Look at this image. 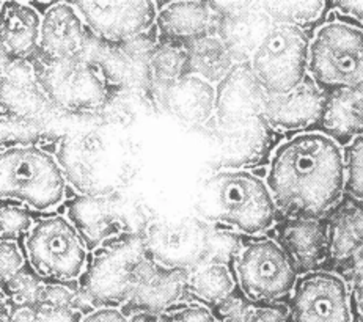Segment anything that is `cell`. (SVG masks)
I'll return each mask as SVG.
<instances>
[{"mask_svg": "<svg viewBox=\"0 0 363 322\" xmlns=\"http://www.w3.org/2000/svg\"><path fill=\"white\" fill-rule=\"evenodd\" d=\"M266 182L288 217H325L346 192L345 151L319 131H305L277 145Z\"/></svg>", "mask_w": 363, "mask_h": 322, "instance_id": "cell-1", "label": "cell"}, {"mask_svg": "<svg viewBox=\"0 0 363 322\" xmlns=\"http://www.w3.org/2000/svg\"><path fill=\"white\" fill-rule=\"evenodd\" d=\"M197 211L249 236L272 228L279 214L267 182L250 170H217L200 189Z\"/></svg>", "mask_w": 363, "mask_h": 322, "instance_id": "cell-2", "label": "cell"}, {"mask_svg": "<svg viewBox=\"0 0 363 322\" xmlns=\"http://www.w3.org/2000/svg\"><path fill=\"white\" fill-rule=\"evenodd\" d=\"M36 79L49 101L69 116L103 113L121 90L101 65L86 54L68 60H43L35 57Z\"/></svg>", "mask_w": 363, "mask_h": 322, "instance_id": "cell-3", "label": "cell"}, {"mask_svg": "<svg viewBox=\"0 0 363 322\" xmlns=\"http://www.w3.org/2000/svg\"><path fill=\"white\" fill-rule=\"evenodd\" d=\"M67 195V177L54 155L36 145L2 150L0 196L36 211H52Z\"/></svg>", "mask_w": 363, "mask_h": 322, "instance_id": "cell-4", "label": "cell"}, {"mask_svg": "<svg viewBox=\"0 0 363 322\" xmlns=\"http://www.w3.org/2000/svg\"><path fill=\"white\" fill-rule=\"evenodd\" d=\"M143 234H126L94 248L81 280L93 309H123L130 299L145 265L150 261Z\"/></svg>", "mask_w": 363, "mask_h": 322, "instance_id": "cell-5", "label": "cell"}, {"mask_svg": "<svg viewBox=\"0 0 363 322\" xmlns=\"http://www.w3.org/2000/svg\"><path fill=\"white\" fill-rule=\"evenodd\" d=\"M308 77L325 94L363 91V30L330 21L310 41Z\"/></svg>", "mask_w": 363, "mask_h": 322, "instance_id": "cell-6", "label": "cell"}, {"mask_svg": "<svg viewBox=\"0 0 363 322\" xmlns=\"http://www.w3.org/2000/svg\"><path fill=\"white\" fill-rule=\"evenodd\" d=\"M28 265L45 282L76 283L89 266V247L65 216L36 221L26 236Z\"/></svg>", "mask_w": 363, "mask_h": 322, "instance_id": "cell-7", "label": "cell"}, {"mask_svg": "<svg viewBox=\"0 0 363 322\" xmlns=\"http://www.w3.org/2000/svg\"><path fill=\"white\" fill-rule=\"evenodd\" d=\"M233 272L241 294L253 304H281L291 299L299 272L279 240L258 238L235 255Z\"/></svg>", "mask_w": 363, "mask_h": 322, "instance_id": "cell-8", "label": "cell"}, {"mask_svg": "<svg viewBox=\"0 0 363 322\" xmlns=\"http://www.w3.org/2000/svg\"><path fill=\"white\" fill-rule=\"evenodd\" d=\"M68 218L91 250L115 238L143 234L151 222L143 203L123 189L101 195H79L69 203Z\"/></svg>", "mask_w": 363, "mask_h": 322, "instance_id": "cell-9", "label": "cell"}, {"mask_svg": "<svg viewBox=\"0 0 363 322\" xmlns=\"http://www.w3.org/2000/svg\"><path fill=\"white\" fill-rule=\"evenodd\" d=\"M143 239L152 261L187 272H194L214 255L225 256L217 248L211 225L199 214L151 218L143 231Z\"/></svg>", "mask_w": 363, "mask_h": 322, "instance_id": "cell-10", "label": "cell"}, {"mask_svg": "<svg viewBox=\"0 0 363 322\" xmlns=\"http://www.w3.org/2000/svg\"><path fill=\"white\" fill-rule=\"evenodd\" d=\"M310 38L302 28L274 24L250 58V68L267 94L297 89L308 77Z\"/></svg>", "mask_w": 363, "mask_h": 322, "instance_id": "cell-11", "label": "cell"}, {"mask_svg": "<svg viewBox=\"0 0 363 322\" xmlns=\"http://www.w3.org/2000/svg\"><path fill=\"white\" fill-rule=\"evenodd\" d=\"M103 138L93 131H72L62 138L59 162L65 177L82 195L113 192L123 179L118 160Z\"/></svg>", "mask_w": 363, "mask_h": 322, "instance_id": "cell-12", "label": "cell"}, {"mask_svg": "<svg viewBox=\"0 0 363 322\" xmlns=\"http://www.w3.org/2000/svg\"><path fill=\"white\" fill-rule=\"evenodd\" d=\"M74 6L93 38L108 46H121L150 33L159 13L150 0L77 2Z\"/></svg>", "mask_w": 363, "mask_h": 322, "instance_id": "cell-13", "label": "cell"}, {"mask_svg": "<svg viewBox=\"0 0 363 322\" xmlns=\"http://www.w3.org/2000/svg\"><path fill=\"white\" fill-rule=\"evenodd\" d=\"M352 294L343 277L316 270L299 277L291 299V322H352Z\"/></svg>", "mask_w": 363, "mask_h": 322, "instance_id": "cell-14", "label": "cell"}, {"mask_svg": "<svg viewBox=\"0 0 363 322\" xmlns=\"http://www.w3.org/2000/svg\"><path fill=\"white\" fill-rule=\"evenodd\" d=\"M2 116L40 123L54 133L63 118H72L49 101L33 63L14 60H2Z\"/></svg>", "mask_w": 363, "mask_h": 322, "instance_id": "cell-15", "label": "cell"}, {"mask_svg": "<svg viewBox=\"0 0 363 322\" xmlns=\"http://www.w3.org/2000/svg\"><path fill=\"white\" fill-rule=\"evenodd\" d=\"M213 137L217 140L214 164L219 170H249L271 160L277 131L259 116L255 120L220 124L213 120Z\"/></svg>", "mask_w": 363, "mask_h": 322, "instance_id": "cell-16", "label": "cell"}, {"mask_svg": "<svg viewBox=\"0 0 363 322\" xmlns=\"http://www.w3.org/2000/svg\"><path fill=\"white\" fill-rule=\"evenodd\" d=\"M220 14L217 36L227 46L235 63L250 62L252 55L271 30L274 23L261 2L214 4Z\"/></svg>", "mask_w": 363, "mask_h": 322, "instance_id": "cell-17", "label": "cell"}, {"mask_svg": "<svg viewBox=\"0 0 363 322\" xmlns=\"http://www.w3.org/2000/svg\"><path fill=\"white\" fill-rule=\"evenodd\" d=\"M189 275L191 272L184 269L167 267L150 260L137 280L129 302L121 310L126 316L135 313L157 316L173 305L183 302L187 296Z\"/></svg>", "mask_w": 363, "mask_h": 322, "instance_id": "cell-18", "label": "cell"}, {"mask_svg": "<svg viewBox=\"0 0 363 322\" xmlns=\"http://www.w3.org/2000/svg\"><path fill=\"white\" fill-rule=\"evenodd\" d=\"M267 93L259 85L249 62L235 63L228 76L216 85L214 121L235 124L263 116Z\"/></svg>", "mask_w": 363, "mask_h": 322, "instance_id": "cell-19", "label": "cell"}, {"mask_svg": "<svg viewBox=\"0 0 363 322\" xmlns=\"http://www.w3.org/2000/svg\"><path fill=\"white\" fill-rule=\"evenodd\" d=\"M91 33L74 4H52L41 24L38 55L43 60H68L85 54Z\"/></svg>", "mask_w": 363, "mask_h": 322, "instance_id": "cell-20", "label": "cell"}, {"mask_svg": "<svg viewBox=\"0 0 363 322\" xmlns=\"http://www.w3.org/2000/svg\"><path fill=\"white\" fill-rule=\"evenodd\" d=\"M279 244L301 277L321 270L330 256L328 217H288L279 228Z\"/></svg>", "mask_w": 363, "mask_h": 322, "instance_id": "cell-21", "label": "cell"}, {"mask_svg": "<svg viewBox=\"0 0 363 322\" xmlns=\"http://www.w3.org/2000/svg\"><path fill=\"white\" fill-rule=\"evenodd\" d=\"M325 94L307 77L297 89L283 94H267L263 116L275 131H302L321 123Z\"/></svg>", "mask_w": 363, "mask_h": 322, "instance_id": "cell-22", "label": "cell"}, {"mask_svg": "<svg viewBox=\"0 0 363 322\" xmlns=\"http://www.w3.org/2000/svg\"><path fill=\"white\" fill-rule=\"evenodd\" d=\"M220 14L214 2H172L157 13L156 33L161 43L187 45L206 35L217 33Z\"/></svg>", "mask_w": 363, "mask_h": 322, "instance_id": "cell-23", "label": "cell"}, {"mask_svg": "<svg viewBox=\"0 0 363 322\" xmlns=\"http://www.w3.org/2000/svg\"><path fill=\"white\" fill-rule=\"evenodd\" d=\"M43 18L30 4L0 5V46L2 60L32 62L38 55Z\"/></svg>", "mask_w": 363, "mask_h": 322, "instance_id": "cell-24", "label": "cell"}, {"mask_svg": "<svg viewBox=\"0 0 363 322\" xmlns=\"http://www.w3.org/2000/svg\"><path fill=\"white\" fill-rule=\"evenodd\" d=\"M173 116L191 126H208L216 113V87L189 74L157 99Z\"/></svg>", "mask_w": 363, "mask_h": 322, "instance_id": "cell-25", "label": "cell"}, {"mask_svg": "<svg viewBox=\"0 0 363 322\" xmlns=\"http://www.w3.org/2000/svg\"><path fill=\"white\" fill-rule=\"evenodd\" d=\"M238 291V282L230 269L228 258L220 255L211 256L189 275L187 296L213 311Z\"/></svg>", "mask_w": 363, "mask_h": 322, "instance_id": "cell-26", "label": "cell"}, {"mask_svg": "<svg viewBox=\"0 0 363 322\" xmlns=\"http://www.w3.org/2000/svg\"><path fill=\"white\" fill-rule=\"evenodd\" d=\"M321 133L340 146L350 145L363 134V91H335L328 94Z\"/></svg>", "mask_w": 363, "mask_h": 322, "instance_id": "cell-27", "label": "cell"}, {"mask_svg": "<svg viewBox=\"0 0 363 322\" xmlns=\"http://www.w3.org/2000/svg\"><path fill=\"white\" fill-rule=\"evenodd\" d=\"M330 258L337 262H347L363 247V203L351 201L338 204L328 217Z\"/></svg>", "mask_w": 363, "mask_h": 322, "instance_id": "cell-28", "label": "cell"}, {"mask_svg": "<svg viewBox=\"0 0 363 322\" xmlns=\"http://www.w3.org/2000/svg\"><path fill=\"white\" fill-rule=\"evenodd\" d=\"M186 48L191 74L200 76L214 87L219 85L235 67V60L217 33L187 43Z\"/></svg>", "mask_w": 363, "mask_h": 322, "instance_id": "cell-29", "label": "cell"}, {"mask_svg": "<svg viewBox=\"0 0 363 322\" xmlns=\"http://www.w3.org/2000/svg\"><path fill=\"white\" fill-rule=\"evenodd\" d=\"M148 67L151 94L157 101L170 87L191 74L186 45L159 41L150 57Z\"/></svg>", "mask_w": 363, "mask_h": 322, "instance_id": "cell-30", "label": "cell"}, {"mask_svg": "<svg viewBox=\"0 0 363 322\" xmlns=\"http://www.w3.org/2000/svg\"><path fill=\"white\" fill-rule=\"evenodd\" d=\"M219 322H291L289 309L281 304H253L241 291L214 310Z\"/></svg>", "mask_w": 363, "mask_h": 322, "instance_id": "cell-31", "label": "cell"}, {"mask_svg": "<svg viewBox=\"0 0 363 322\" xmlns=\"http://www.w3.org/2000/svg\"><path fill=\"white\" fill-rule=\"evenodd\" d=\"M261 6L274 24L293 26L305 30L325 16L330 4L323 0H269L261 2Z\"/></svg>", "mask_w": 363, "mask_h": 322, "instance_id": "cell-32", "label": "cell"}, {"mask_svg": "<svg viewBox=\"0 0 363 322\" xmlns=\"http://www.w3.org/2000/svg\"><path fill=\"white\" fill-rule=\"evenodd\" d=\"M45 284L46 282L30 266H26L11 280L2 283V296L10 300L14 309L36 306L40 305Z\"/></svg>", "mask_w": 363, "mask_h": 322, "instance_id": "cell-33", "label": "cell"}, {"mask_svg": "<svg viewBox=\"0 0 363 322\" xmlns=\"http://www.w3.org/2000/svg\"><path fill=\"white\" fill-rule=\"evenodd\" d=\"M346 194L355 201L363 203V134L346 146Z\"/></svg>", "mask_w": 363, "mask_h": 322, "instance_id": "cell-34", "label": "cell"}, {"mask_svg": "<svg viewBox=\"0 0 363 322\" xmlns=\"http://www.w3.org/2000/svg\"><path fill=\"white\" fill-rule=\"evenodd\" d=\"M2 240H16L21 236H27L33 226L30 211L19 204L4 201L2 204Z\"/></svg>", "mask_w": 363, "mask_h": 322, "instance_id": "cell-35", "label": "cell"}, {"mask_svg": "<svg viewBox=\"0 0 363 322\" xmlns=\"http://www.w3.org/2000/svg\"><path fill=\"white\" fill-rule=\"evenodd\" d=\"M84 313L76 310H62L54 306H26L14 309L10 322H79Z\"/></svg>", "mask_w": 363, "mask_h": 322, "instance_id": "cell-36", "label": "cell"}, {"mask_svg": "<svg viewBox=\"0 0 363 322\" xmlns=\"http://www.w3.org/2000/svg\"><path fill=\"white\" fill-rule=\"evenodd\" d=\"M152 322H219L216 313L194 300H183L155 316Z\"/></svg>", "mask_w": 363, "mask_h": 322, "instance_id": "cell-37", "label": "cell"}, {"mask_svg": "<svg viewBox=\"0 0 363 322\" xmlns=\"http://www.w3.org/2000/svg\"><path fill=\"white\" fill-rule=\"evenodd\" d=\"M26 266L24 253L21 252V247L16 240H2V245H0V275H2V283L11 280Z\"/></svg>", "mask_w": 363, "mask_h": 322, "instance_id": "cell-38", "label": "cell"}, {"mask_svg": "<svg viewBox=\"0 0 363 322\" xmlns=\"http://www.w3.org/2000/svg\"><path fill=\"white\" fill-rule=\"evenodd\" d=\"M352 277V300L355 311L363 322V247L359 248L350 261Z\"/></svg>", "mask_w": 363, "mask_h": 322, "instance_id": "cell-39", "label": "cell"}, {"mask_svg": "<svg viewBox=\"0 0 363 322\" xmlns=\"http://www.w3.org/2000/svg\"><path fill=\"white\" fill-rule=\"evenodd\" d=\"M79 322H129V316L115 306H99L86 311Z\"/></svg>", "mask_w": 363, "mask_h": 322, "instance_id": "cell-40", "label": "cell"}, {"mask_svg": "<svg viewBox=\"0 0 363 322\" xmlns=\"http://www.w3.org/2000/svg\"><path fill=\"white\" fill-rule=\"evenodd\" d=\"M330 9L340 13L341 16L350 18L355 23L363 24V0H345V2H333Z\"/></svg>", "mask_w": 363, "mask_h": 322, "instance_id": "cell-41", "label": "cell"}]
</instances>
